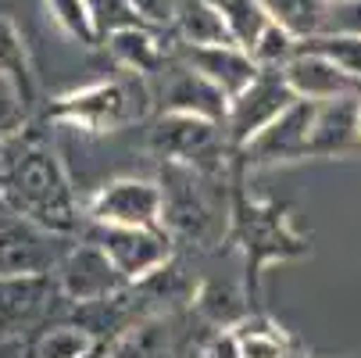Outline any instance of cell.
<instances>
[{
	"instance_id": "16",
	"label": "cell",
	"mask_w": 361,
	"mask_h": 358,
	"mask_svg": "<svg viewBox=\"0 0 361 358\" xmlns=\"http://www.w3.org/2000/svg\"><path fill=\"white\" fill-rule=\"evenodd\" d=\"M165 112H179V115H193V119H208V122L226 126L229 97L186 65L172 76V83L165 90Z\"/></svg>"
},
{
	"instance_id": "35",
	"label": "cell",
	"mask_w": 361,
	"mask_h": 358,
	"mask_svg": "<svg viewBox=\"0 0 361 358\" xmlns=\"http://www.w3.org/2000/svg\"><path fill=\"white\" fill-rule=\"evenodd\" d=\"M108 351H111V340H97V344H93V347H90L82 358H108Z\"/></svg>"
},
{
	"instance_id": "1",
	"label": "cell",
	"mask_w": 361,
	"mask_h": 358,
	"mask_svg": "<svg viewBox=\"0 0 361 358\" xmlns=\"http://www.w3.org/2000/svg\"><path fill=\"white\" fill-rule=\"evenodd\" d=\"M0 197L11 208V215L29 219L50 233H72L75 229V201L72 183L50 147L29 143L22 155L11 162Z\"/></svg>"
},
{
	"instance_id": "11",
	"label": "cell",
	"mask_w": 361,
	"mask_h": 358,
	"mask_svg": "<svg viewBox=\"0 0 361 358\" xmlns=\"http://www.w3.org/2000/svg\"><path fill=\"white\" fill-rule=\"evenodd\" d=\"M58 294V283L50 276H8L0 280V337L4 340H25V330H32L50 301Z\"/></svg>"
},
{
	"instance_id": "8",
	"label": "cell",
	"mask_w": 361,
	"mask_h": 358,
	"mask_svg": "<svg viewBox=\"0 0 361 358\" xmlns=\"http://www.w3.org/2000/svg\"><path fill=\"white\" fill-rule=\"evenodd\" d=\"M290 105H297V97L283 72H262L240 97L229 100V115H226V136L236 150H243L262 129H269Z\"/></svg>"
},
{
	"instance_id": "19",
	"label": "cell",
	"mask_w": 361,
	"mask_h": 358,
	"mask_svg": "<svg viewBox=\"0 0 361 358\" xmlns=\"http://www.w3.org/2000/svg\"><path fill=\"white\" fill-rule=\"evenodd\" d=\"M172 351V330L165 319H143L126 326L115 340L108 358H169Z\"/></svg>"
},
{
	"instance_id": "10",
	"label": "cell",
	"mask_w": 361,
	"mask_h": 358,
	"mask_svg": "<svg viewBox=\"0 0 361 358\" xmlns=\"http://www.w3.org/2000/svg\"><path fill=\"white\" fill-rule=\"evenodd\" d=\"M312 126H315V105L312 100H297L269 129L257 133L240 155L250 165H283V162L312 158Z\"/></svg>"
},
{
	"instance_id": "31",
	"label": "cell",
	"mask_w": 361,
	"mask_h": 358,
	"mask_svg": "<svg viewBox=\"0 0 361 358\" xmlns=\"http://www.w3.org/2000/svg\"><path fill=\"white\" fill-rule=\"evenodd\" d=\"M322 32H329V36H357L361 40V0H326Z\"/></svg>"
},
{
	"instance_id": "7",
	"label": "cell",
	"mask_w": 361,
	"mask_h": 358,
	"mask_svg": "<svg viewBox=\"0 0 361 358\" xmlns=\"http://www.w3.org/2000/svg\"><path fill=\"white\" fill-rule=\"evenodd\" d=\"M93 244L115 262L126 283H147L172 262V233L161 229H118V226H97Z\"/></svg>"
},
{
	"instance_id": "21",
	"label": "cell",
	"mask_w": 361,
	"mask_h": 358,
	"mask_svg": "<svg viewBox=\"0 0 361 358\" xmlns=\"http://www.w3.org/2000/svg\"><path fill=\"white\" fill-rule=\"evenodd\" d=\"M269 8L272 22H279L290 36H297L300 43L322 32V18H326V0H262Z\"/></svg>"
},
{
	"instance_id": "5",
	"label": "cell",
	"mask_w": 361,
	"mask_h": 358,
	"mask_svg": "<svg viewBox=\"0 0 361 358\" xmlns=\"http://www.w3.org/2000/svg\"><path fill=\"white\" fill-rule=\"evenodd\" d=\"M54 283H58V294L75 301V304H104V301H115L129 283L122 280V273L115 269V262L108 258L100 244H75L65 251V258L58 262L54 269Z\"/></svg>"
},
{
	"instance_id": "36",
	"label": "cell",
	"mask_w": 361,
	"mask_h": 358,
	"mask_svg": "<svg viewBox=\"0 0 361 358\" xmlns=\"http://www.w3.org/2000/svg\"><path fill=\"white\" fill-rule=\"evenodd\" d=\"M286 358H312V354H307V351H300V347H297V344H293V351H290V354H286Z\"/></svg>"
},
{
	"instance_id": "30",
	"label": "cell",
	"mask_w": 361,
	"mask_h": 358,
	"mask_svg": "<svg viewBox=\"0 0 361 358\" xmlns=\"http://www.w3.org/2000/svg\"><path fill=\"white\" fill-rule=\"evenodd\" d=\"M300 50H315V54L336 61L343 72H350L354 79H361V40L357 36H312V40H304Z\"/></svg>"
},
{
	"instance_id": "25",
	"label": "cell",
	"mask_w": 361,
	"mask_h": 358,
	"mask_svg": "<svg viewBox=\"0 0 361 358\" xmlns=\"http://www.w3.org/2000/svg\"><path fill=\"white\" fill-rule=\"evenodd\" d=\"M29 97H32V90L22 79L0 72V143L25 133V126H29Z\"/></svg>"
},
{
	"instance_id": "13",
	"label": "cell",
	"mask_w": 361,
	"mask_h": 358,
	"mask_svg": "<svg viewBox=\"0 0 361 358\" xmlns=\"http://www.w3.org/2000/svg\"><path fill=\"white\" fill-rule=\"evenodd\" d=\"M219 122L208 119H193V115H179V112H165L150 133V143L161 158H169L172 165H197L200 158H208L215 143H219Z\"/></svg>"
},
{
	"instance_id": "2",
	"label": "cell",
	"mask_w": 361,
	"mask_h": 358,
	"mask_svg": "<svg viewBox=\"0 0 361 358\" xmlns=\"http://www.w3.org/2000/svg\"><path fill=\"white\" fill-rule=\"evenodd\" d=\"M147 105H150L147 86L140 83V76L126 72L118 79H97V83H86L79 90L54 97L47 115L68 129L104 136V133H118L140 122L147 115Z\"/></svg>"
},
{
	"instance_id": "23",
	"label": "cell",
	"mask_w": 361,
	"mask_h": 358,
	"mask_svg": "<svg viewBox=\"0 0 361 358\" xmlns=\"http://www.w3.org/2000/svg\"><path fill=\"white\" fill-rule=\"evenodd\" d=\"M97 340H104V337H97L93 330L86 326H50L36 337V344L29 347V358H82Z\"/></svg>"
},
{
	"instance_id": "9",
	"label": "cell",
	"mask_w": 361,
	"mask_h": 358,
	"mask_svg": "<svg viewBox=\"0 0 361 358\" xmlns=\"http://www.w3.org/2000/svg\"><path fill=\"white\" fill-rule=\"evenodd\" d=\"M58 233H50L29 219L8 215L0 219V280L8 276H50L65 258V251L54 247Z\"/></svg>"
},
{
	"instance_id": "32",
	"label": "cell",
	"mask_w": 361,
	"mask_h": 358,
	"mask_svg": "<svg viewBox=\"0 0 361 358\" xmlns=\"http://www.w3.org/2000/svg\"><path fill=\"white\" fill-rule=\"evenodd\" d=\"M133 8L140 11L143 25H169L176 22V11H179V0H133Z\"/></svg>"
},
{
	"instance_id": "14",
	"label": "cell",
	"mask_w": 361,
	"mask_h": 358,
	"mask_svg": "<svg viewBox=\"0 0 361 358\" xmlns=\"http://www.w3.org/2000/svg\"><path fill=\"white\" fill-rule=\"evenodd\" d=\"M361 147V93L315 105L312 158H336Z\"/></svg>"
},
{
	"instance_id": "20",
	"label": "cell",
	"mask_w": 361,
	"mask_h": 358,
	"mask_svg": "<svg viewBox=\"0 0 361 358\" xmlns=\"http://www.w3.org/2000/svg\"><path fill=\"white\" fill-rule=\"evenodd\" d=\"M215 8L222 11L233 43L243 47V50H250L254 40L262 36L272 22V15H269V8L262 4V0H215Z\"/></svg>"
},
{
	"instance_id": "26",
	"label": "cell",
	"mask_w": 361,
	"mask_h": 358,
	"mask_svg": "<svg viewBox=\"0 0 361 358\" xmlns=\"http://www.w3.org/2000/svg\"><path fill=\"white\" fill-rule=\"evenodd\" d=\"M297 50H300V40L290 36L279 22H269V29L254 40V47L247 50V54L254 58V65L262 72H283L297 58Z\"/></svg>"
},
{
	"instance_id": "33",
	"label": "cell",
	"mask_w": 361,
	"mask_h": 358,
	"mask_svg": "<svg viewBox=\"0 0 361 358\" xmlns=\"http://www.w3.org/2000/svg\"><path fill=\"white\" fill-rule=\"evenodd\" d=\"M204 358H243L236 330H219V333L208 340V347H204Z\"/></svg>"
},
{
	"instance_id": "24",
	"label": "cell",
	"mask_w": 361,
	"mask_h": 358,
	"mask_svg": "<svg viewBox=\"0 0 361 358\" xmlns=\"http://www.w3.org/2000/svg\"><path fill=\"white\" fill-rule=\"evenodd\" d=\"M236 337H240L243 358H286L293 351L290 337L279 326H272L269 319H262V316H247L236 326Z\"/></svg>"
},
{
	"instance_id": "12",
	"label": "cell",
	"mask_w": 361,
	"mask_h": 358,
	"mask_svg": "<svg viewBox=\"0 0 361 358\" xmlns=\"http://www.w3.org/2000/svg\"><path fill=\"white\" fill-rule=\"evenodd\" d=\"M283 79L290 83L297 100H312V105H326V100L361 93V79H354L336 61L315 54V50H297V58L283 68Z\"/></svg>"
},
{
	"instance_id": "3",
	"label": "cell",
	"mask_w": 361,
	"mask_h": 358,
	"mask_svg": "<svg viewBox=\"0 0 361 358\" xmlns=\"http://www.w3.org/2000/svg\"><path fill=\"white\" fill-rule=\"evenodd\" d=\"M233 222H236V237L243 240V251H247L250 283H257V276H262L265 265L300 258V254L307 251V244L293 229L286 208L276 204V201H247V197H240L236 208H233Z\"/></svg>"
},
{
	"instance_id": "15",
	"label": "cell",
	"mask_w": 361,
	"mask_h": 358,
	"mask_svg": "<svg viewBox=\"0 0 361 358\" xmlns=\"http://www.w3.org/2000/svg\"><path fill=\"white\" fill-rule=\"evenodd\" d=\"M186 65L193 72H200L208 83H215L229 100L240 97L257 76L262 68L254 65V58L247 54L243 47L236 43H222V47H186Z\"/></svg>"
},
{
	"instance_id": "22",
	"label": "cell",
	"mask_w": 361,
	"mask_h": 358,
	"mask_svg": "<svg viewBox=\"0 0 361 358\" xmlns=\"http://www.w3.org/2000/svg\"><path fill=\"white\" fill-rule=\"evenodd\" d=\"M193 304L200 309V316L208 319V323H215L219 330H236L250 316L243 294L236 287H229V283H208V287L197 294Z\"/></svg>"
},
{
	"instance_id": "27",
	"label": "cell",
	"mask_w": 361,
	"mask_h": 358,
	"mask_svg": "<svg viewBox=\"0 0 361 358\" xmlns=\"http://www.w3.org/2000/svg\"><path fill=\"white\" fill-rule=\"evenodd\" d=\"M43 8L50 15V22H54L65 36H72L75 43H100L97 40V29H93V18H90V8L86 0H43Z\"/></svg>"
},
{
	"instance_id": "4",
	"label": "cell",
	"mask_w": 361,
	"mask_h": 358,
	"mask_svg": "<svg viewBox=\"0 0 361 358\" xmlns=\"http://www.w3.org/2000/svg\"><path fill=\"white\" fill-rule=\"evenodd\" d=\"M86 215L93 226H118V229H161L165 226V193L161 183L122 176L104 183L90 201Z\"/></svg>"
},
{
	"instance_id": "17",
	"label": "cell",
	"mask_w": 361,
	"mask_h": 358,
	"mask_svg": "<svg viewBox=\"0 0 361 358\" xmlns=\"http://www.w3.org/2000/svg\"><path fill=\"white\" fill-rule=\"evenodd\" d=\"M176 32L183 36L186 47H222L233 43L222 11L215 8V0H179L176 11Z\"/></svg>"
},
{
	"instance_id": "18",
	"label": "cell",
	"mask_w": 361,
	"mask_h": 358,
	"mask_svg": "<svg viewBox=\"0 0 361 358\" xmlns=\"http://www.w3.org/2000/svg\"><path fill=\"white\" fill-rule=\"evenodd\" d=\"M104 47L111 50V58L133 72V76H147L161 65L165 58V50H161V40L154 36L150 25H133V29H122L115 32L111 40H104Z\"/></svg>"
},
{
	"instance_id": "28",
	"label": "cell",
	"mask_w": 361,
	"mask_h": 358,
	"mask_svg": "<svg viewBox=\"0 0 361 358\" xmlns=\"http://www.w3.org/2000/svg\"><path fill=\"white\" fill-rule=\"evenodd\" d=\"M86 8H90V18H93V29H97L100 43L111 40L122 29L143 25L140 11L133 8V0H86Z\"/></svg>"
},
{
	"instance_id": "6",
	"label": "cell",
	"mask_w": 361,
	"mask_h": 358,
	"mask_svg": "<svg viewBox=\"0 0 361 358\" xmlns=\"http://www.w3.org/2000/svg\"><path fill=\"white\" fill-rule=\"evenodd\" d=\"M161 193H165V229L169 233H183L197 244H208L226 229V215H219L208 190L197 183L190 165H172L169 183H161Z\"/></svg>"
},
{
	"instance_id": "29",
	"label": "cell",
	"mask_w": 361,
	"mask_h": 358,
	"mask_svg": "<svg viewBox=\"0 0 361 358\" xmlns=\"http://www.w3.org/2000/svg\"><path fill=\"white\" fill-rule=\"evenodd\" d=\"M0 72H8V76L22 79V83L32 90L25 36H22V29L11 22V15H4V11H0Z\"/></svg>"
},
{
	"instance_id": "34",
	"label": "cell",
	"mask_w": 361,
	"mask_h": 358,
	"mask_svg": "<svg viewBox=\"0 0 361 358\" xmlns=\"http://www.w3.org/2000/svg\"><path fill=\"white\" fill-rule=\"evenodd\" d=\"M25 354H29L25 340H4L0 337V358H25Z\"/></svg>"
}]
</instances>
